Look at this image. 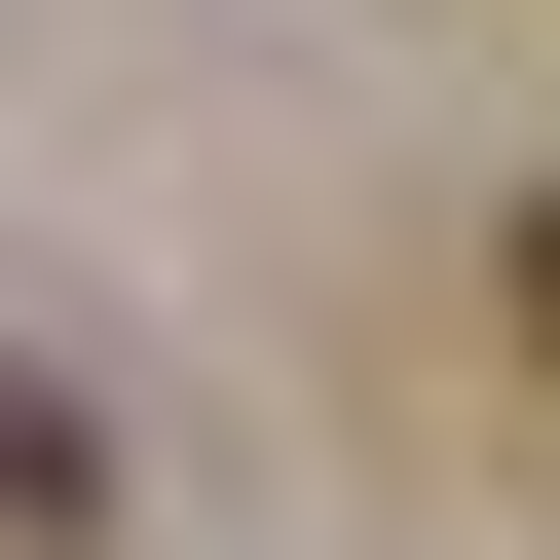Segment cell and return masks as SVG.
I'll return each mask as SVG.
<instances>
[{
  "label": "cell",
  "mask_w": 560,
  "mask_h": 560,
  "mask_svg": "<svg viewBox=\"0 0 560 560\" xmlns=\"http://www.w3.org/2000/svg\"><path fill=\"white\" fill-rule=\"evenodd\" d=\"M523 337H560V187H523Z\"/></svg>",
  "instance_id": "cell-2"
},
{
  "label": "cell",
  "mask_w": 560,
  "mask_h": 560,
  "mask_svg": "<svg viewBox=\"0 0 560 560\" xmlns=\"http://www.w3.org/2000/svg\"><path fill=\"white\" fill-rule=\"evenodd\" d=\"M75 523H113V411H75L38 337H0V560H75Z\"/></svg>",
  "instance_id": "cell-1"
}]
</instances>
